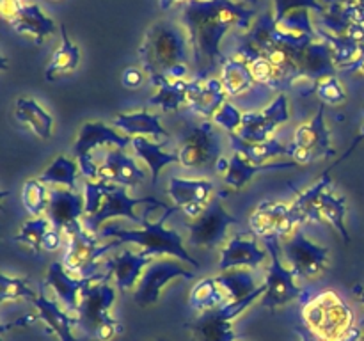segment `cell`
<instances>
[{
    "label": "cell",
    "mask_w": 364,
    "mask_h": 341,
    "mask_svg": "<svg viewBox=\"0 0 364 341\" xmlns=\"http://www.w3.org/2000/svg\"><path fill=\"white\" fill-rule=\"evenodd\" d=\"M255 11L231 0H191L185 9V25L191 32L198 73L194 82H205L217 64H224L220 39L231 27H247Z\"/></svg>",
    "instance_id": "1"
},
{
    "label": "cell",
    "mask_w": 364,
    "mask_h": 341,
    "mask_svg": "<svg viewBox=\"0 0 364 341\" xmlns=\"http://www.w3.org/2000/svg\"><path fill=\"white\" fill-rule=\"evenodd\" d=\"M139 57L151 84L162 77L183 80L188 73L187 41L181 28L173 21H159L146 32Z\"/></svg>",
    "instance_id": "2"
},
{
    "label": "cell",
    "mask_w": 364,
    "mask_h": 341,
    "mask_svg": "<svg viewBox=\"0 0 364 341\" xmlns=\"http://www.w3.org/2000/svg\"><path fill=\"white\" fill-rule=\"evenodd\" d=\"M84 199L85 215L82 219V224L89 233H96L105 220L116 219V217H124V219H130L132 222L142 226V217L135 215V206L139 205H149L166 210L171 208L169 205L155 197H130L127 187L105 183V181H87L84 185Z\"/></svg>",
    "instance_id": "3"
},
{
    "label": "cell",
    "mask_w": 364,
    "mask_h": 341,
    "mask_svg": "<svg viewBox=\"0 0 364 341\" xmlns=\"http://www.w3.org/2000/svg\"><path fill=\"white\" fill-rule=\"evenodd\" d=\"M178 210H180L178 206H171V208H167L166 213L153 224L148 222L149 210H146L144 215H142V229H124V227L121 226H109L102 231L100 237L116 238L121 244L141 245L142 256H151L153 258V256L171 254L180 258L181 261L191 263L194 269H199L201 265H199L198 259L192 258L187 252V249H185L183 238H181L174 229H166V227H164L166 220L169 219L173 213H176Z\"/></svg>",
    "instance_id": "4"
},
{
    "label": "cell",
    "mask_w": 364,
    "mask_h": 341,
    "mask_svg": "<svg viewBox=\"0 0 364 341\" xmlns=\"http://www.w3.org/2000/svg\"><path fill=\"white\" fill-rule=\"evenodd\" d=\"M302 322L323 341H343L355 323L350 305L333 290L320 291L302 305Z\"/></svg>",
    "instance_id": "5"
},
{
    "label": "cell",
    "mask_w": 364,
    "mask_h": 341,
    "mask_svg": "<svg viewBox=\"0 0 364 341\" xmlns=\"http://www.w3.org/2000/svg\"><path fill=\"white\" fill-rule=\"evenodd\" d=\"M116 301V291L107 284L105 277L95 281L84 291L80 308L77 311L78 327L85 330L87 336L96 341H110L114 336L123 332V327L114 316H110V308Z\"/></svg>",
    "instance_id": "6"
},
{
    "label": "cell",
    "mask_w": 364,
    "mask_h": 341,
    "mask_svg": "<svg viewBox=\"0 0 364 341\" xmlns=\"http://www.w3.org/2000/svg\"><path fill=\"white\" fill-rule=\"evenodd\" d=\"M213 121H203L185 131L181 139L180 163L191 169H206L226 173L230 160L223 156V144Z\"/></svg>",
    "instance_id": "7"
},
{
    "label": "cell",
    "mask_w": 364,
    "mask_h": 341,
    "mask_svg": "<svg viewBox=\"0 0 364 341\" xmlns=\"http://www.w3.org/2000/svg\"><path fill=\"white\" fill-rule=\"evenodd\" d=\"M265 247L270 256V265L269 272H267L265 279V293L262 297L263 308H269L270 313L276 311L279 305L288 304V302L295 301V298H302L306 290L295 284V274L294 270H288L287 266L281 263V249H279V238L277 237H267Z\"/></svg>",
    "instance_id": "8"
},
{
    "label": "cell",
    "mask_w": 364,
    "mask_h": 341,
    "mask_svg": "<svg viewBox=\"0 0 364 341\" xmlns=\"http://www.w3.org/2000/svg\"><path fill=\"white\" fill-rule=\"evenodd\" d=\"M290 149V156L299 166H306L315 160L336 155V149L331 144L329 128L326 124V105L323 103H320L315 117L309 123L301 124L295 130Z\"/></svg>",
    "instance_id": "9"
},
{
    "label": "cell",
    "mask_w": 364,
    "mask_h": 341,
    "mask_svg": "<svg viewBox=\"0 0 364 341\" xmlns=\"http://www.w3.org/2000/svg\"><path fill=\"white\" fill-rule=\"evenodd\" d=\"M117 245H121L119 240L102 245L98 238L92 237L85 227H82L70 234L63 265L66 266L68 272L80 274V277H95L100 274V258Z\"/></svg>",
    "instance_id": "10"
},
{
    "label": "cell",
    "mask_w": 364,
    "mask_h": 341,
    "mask_svg": "<svg viewBox=\"0 0 364 341\" xmlns=\"http://www.w3.org/2000/svg\"><path fill=\"white\" fill-rule=\"evenodd\" d=\"M223 197H226V192H219L217 195H213L205 212L194 222L188 224L192 245L208 249L217 247L226 238L228 227L238 224L237 217H233L224 208Z\"/></svg>",
    "instance_id": "11"
},
{
    "label": "cell",
    "mask_w": 364,
    "mask_h": 341,
    "mask_svg": "<svg viewBox=\"0 0 364 341\" xmlns=\"http://www.w3.org/2000/svg\"><path fill=\"white\" fill-rule=\"evenodd\" d=\"M178 277H181V279H194V272H191L181 263L173 261V259L153 261L144 270L141 281H139L137 290L134 293L135 304L141 305V308H148V305L155 304L159 301L160 293H162L164 286L169 281L178 279Z\"/></svg>",
    "instance_id": "12"
},
{
    "label": "cell",
    "mask_w": 364,
    "mask_h": 341,
    "mask_svg": "<svg viewBox=\"0 0 364 341\" xmlns=\"http://www.w3.org/2000/svg\"><path fill=\"white\" fill-rule=\"evenodd\" d=\"M283 251L288 261L291 263L295 277H304V279L318 276L326 269L331 252L329 247H323V245L309 240L302 229H299L294 238L284 244Z\"/></svg>",
    "instance_id": "13"
},
{
    "label": "cell",
    "mask_w": 364,
    "mask_h": 341,
    "mask_svg": "<svg viewBox=\"0 0 364 341\" xmlns=\"http://www.w3.org/2000/svg\"><path fill=\"white\" fill-rule=\"evenodd\" d=\"M288 119H290L288 98L284 92H279L272 105H269L262 112H244L238 135L247 142L269 141L274 130L279 124L287 123Z\"/></svg>",
    "instance_id": "14"
},
{
    "label": "cell",
    "mask_w": 364,
    "mask_h": 341,
    "mask_svg": "<svg viewBox=\"0 0 364 341\" xmlns=\"http://www.w3.org/2000/svg\"><path fill=\"white\" fill-rule=\"evenodd\" d=\"M215 185L208 180H185V178H171L167 194L174 201V206L187 213L188 217L198 219L206 206L212 201Z\"/></svg>",
    "instance_id": "15"
},
{
    "label": "cell",
    "mask_w": 364,
    "mask_h": 341,
    "mask_svg": "<svg viewBox=\"0 0 364 341\" xmlns=\"http://www.w3.org/2000/svg\"><path fill=\"white\" fill-rule=\"evenodd\" d=\"M102 277L109 279V276L102 272L95 277H71L70 272H68L66 266H64L63 263L53 261L52 265L48 266L45 284L55 291V295L64 302L68 311L77 313L78 308H80L84 291L87 290L95 281L102 279Z\"/></svg>",
    "instance_id": "16"
},
{
    "label": "cell",
    "mask_w": 364,
    "mask_h": 341,
    "mask_svg": "<svg viewBox=\"0 0 364 341\" xmlns=\"http://www.w3.org/2000/svg\"><path fill=\"white\" fill-rule=\"evenodd\" d=\"M48 219L57 231L64 229L68 234L82 229L84 224L82 219L85 215V199L73 190H57L50 192L48 202Z\"/></svg>",
    "instance_id": "17"
},
{
    "label": "cell",
    "mask_w": 364,
    "mask_h": 341,
    "mask_svg": "<svg viewBox=\"0 0 364 341\" xmlns=\"http://www.w3.org/2000/svg\"><path fill=\"white\" fill-rule=\"evenodd\" d=\"M249 227L255 233V237H284L294 229V224L288 213V205L284 202L263 201L258 208L249 217Z\"/></svg>",
    "instance_id": "18"
},
{
    "label": "cell",
    "mask_w": 364,
    "mask_h": 341,
    "mask_svg": "<svg viewBox=\"0 0 364 341\" xmlns=\"http://www.w3.org/2000/svg\"><path fill=\"white\" fill-rule=\"evenodd\" d=\"M144 180V170L135 163L132 156L124 153V149L109 151L103 162L98 166V181L123 185V187H135Z\"/></svg>",
    "instance_id": "19"
},
{
    "label": "cell",
    "mask_w": 364,
    "mask_h": 341,
    "mask_svg": "<svg viewBox=\"0 0 364 341\" xmlns=\"http://www.w3.org/2000/svg\"><path fill=\"white\" fill-rule=\"evenodd\" d=\"M155 259L151 256H142L141 252L135 254L134 251L127 249L121 254L110 256L105 263H103V269H105L107 276L116 277V286L121 293H127L128 290L139 284V277H141L142 269L149 266Z\"/></svg>",
    "instance_id": "20"
},
{
    "label": "cell",
    "mask_w": 364,
    "mask_h": 341,
    "mask_svg": "<svg viewBox=\"0 0 364 341\" xmlns=\"http://www.w3.org/2000/svg\"><path fill=\"white\" fill-rule=\"evenodd\" d=\"M100 146H112L114 149H127L132 146V139L128 135L117 134L114 128L107 126L105 123H84L80 131H78V139L73 146V155L77 158L89 155L95 148Z\"/></svg>",
    "instance_id": "21"
},
{
    "label": "cell",
    "mask_w": 364,
    "mask_h": 341,
    "mask_svg": "<svg viewBox=\"0 0 364 341\" xmlns=\"http://www.w3.org/2000/svg\"><path fill=\"white\" fill-rule=\"evenodd\" d=\"M267 258H269V251L259 249L256 238H247V233H238L237 237L228 242V245L220 252L219 269L223 272H228L235 266L256 269Z\"/></svg>",
    "instance_id": "22"
},
{
    "label": "cell",
    "mask_w": 364,
    "mask_h": 341,
    "mask_svg": "<svg viewBox=\"0 0 364 341\" xmlns=\"http://www.w3.org/2000/svg\"><path fill=\"white\" fill-rule=\"evenodd\" d=\"M331 169L320 176V180L315 185H311L309 188H306L302 194H299L295 197V201L291 205H288V213H290V220L294 226L304 222H322V215H320L318 210V201L320 195L327 190L331 183Z\"/></svg>",
    "instance_id": "23"
},
{
    "label": "cell",
    "mask_w": 364,
    "mask_h": 341,
    "mask_svg": "<svg viewBox=\"0 0 364 341\" xmlns=\"http://www.w3.org/2000/svg\"><path fill=\"white\" fill-rule=\"evenodd\" d=\"M231 322L233 320L228 318L223 309L217 308L201 313L196 320L185 323V327L194 334L196 341H237Z\"/></svg>",
    "instance_id": "24"
},
{
    "label": "cell",
    "mask_w": 364,
    "mask_h": 341,
    "mask_svg": "<svg viewBox=\"0 0 364 341\" xmlns=\"http://www.w3.org/2000/svg\"><path fill=\"white\" fill-rule=\"evenodd\" d=\"M228 92L223 82L217 78H206L205 82L192 80L191 92H188V109L199 116L212 117L219 112L220 107L226 103Z\"/></svg>",
    "instance_id": "25"
},
{
    "label": "cell",
    "mask_w": 364,
    "mask_h": 341,
    "mask_svg": "<svg viewBox=\"0 0 364 341\" xmlns=\"http://www.w3.org/2000/svg\"><path fill=\"white\" fill-rule=\"evenodd\" d=\"M34 308L38 309V316L48 325L52 332L59 336L60 341H77L73 336V327H78V318L68 315L66 311L60 309V305L55 301H50L45 297L41 286V293L32 301Z\"/></svg>",
    "instance_id": "26"
},
{
    "label": "cell",
    "mask_w": 364,
    "mask_h": 341,
    "mask_svg": "<svg viewBox=\"0 0 364 341\" xmlns=\"http://www.w3.org/2000/svg\"><path fill=\"white\" fill-rule=\"evenodd\" d=\"M299 167L297 162H281V163H263V166H256V163L249 162L244 156L233 153L228 163V170L224 173V183L228 187L235 188V190H242L256 174L267 173V170H279V169H295Z\"/></svg>",
    "instance_id": "27"
},
{
    "label": "cell",
    "mask_w": 364,
    "mask_h": 341,
    "mask_svg": "<svg viewBox=\"0 0 364 341\" xmlns=\"http://www.w3.org/2000/svg\"><path fill=\"white\" fill-rule=\"evenodd\" d=\"M224 89H226L228 96H237L245 94L255 89H265V85L258 84V80L252 75L251 67L245 60L238 59V57H228L223 64V77H220Z\"/></svg>",
    "instance_id": "28"
},
{
    "label": "cell",
    "mask_w": 364,
    "mask_h": 341,
    "mask_svg": "<svg viewBox=\"0 0 364 341\" xmlns=\"http://www.w3.org/2000/svg\"><path fill=\"white\" fill-rule=\"evenodd\" d=\"M228 139H230L231 148H233L235 153H238V155H242L245 160L256 163V166H263L267 160L274 158V156H290L291 151L290 144H283L276 139H269V141L263 142H247L238 134H228Z\"/></svg>",
    "instance_id": "29"
},
{
    "label": "cell",
    "mask_w": 364,
    "mask_h": 341,
    "mask_svg": "<svg viewBox=\"0 0 364 341\" xmlns=\"http://www.w3.org/2000/svg\"><path fill=\"white\" fill-rule=\"evenodd\" d=\"M14 117L39 139H50L53 130V117L36 102L32 96H21L14 105Z\"/></svg>",
    "instance_id": "30"
},
{
    "label": "cell",
    "mask_w": 364,
    "mask_h": 341,
    "mask_svg": "<svg viewBox=\"0 0 364 341\" xmlns=\"http://www.w3.org/2000/svg\"><path fill=\"white\" fill-rule=\"evenodd\" d=\"M9 21L16 32L34 38L36 45H41L46 36L55 32V23L50 18H46L38 6L20 7Z\"/></svg>",
    "instance_id": "31"
},
{
    "label": "cell",
    "mask_w": 364,
    "mask_h": 341,
    "mask_svg": "<svg viewBox=\"0 0 364 341\" xmlns=\"http://www.w3.org/2000/svg\"><path fill=\"white\" fill-rule=\"evenodd\" d=\"M114 126L123 130L124 134L130 137V135H153L155 139H164V141H169L171 134L166 128L160 124V116H153V114L141 110V112L134 114H117L112 119Z\"/></svg>",
    "instance_id": "32"
},
{
    "label": "cell",
    "mask_w": 364,
    "mask_h": 341,
    "mask_svg": "<svg viewBox=\"0 0 364 341\" xmlns=\"http://www.w3.org/2000/svg\"><path fill=\"white\" fill-rule=\"evenodd\" d=\"M151 85L159 87L156 94L149 98L148 105L160 107L164 112H178L180 107L188 99L192 80H169V78H159Z\"/></svg>",
    "instance_id": "33"
},
{
    "label": "cell",
    "mask_w": 364,
    "mask_h": 341,
    "mask_svg": "<svg viewBox=\"0 0 364 341\" xmlns=\"http://www.w3.org/2000/svg\"><path fill=\"white\" fill-rule=\"evenodd\" d=\"M167 142H160V144H155V142L148 141L142 135H137V137L132 139V148L135 149L139 158L144 160L149 167V173H151V183H159L160 170L166 166L174 162H180V156L178 153H166L164 151V146Z\"/></svg>",
    "instance_id": "34"
},
{
    "label": "cell",
    "mask_w": 364,
    "mask_h": 341,
    "mask_svg": "<svg viewBox=\"0 0 364 341\" xmlns=\"http://www.w3.org/2000/svg\"><path fill=\"white\" fill-rule=\"evenodd\" d=\"M60 36H63V43L55 50V53H53L52 60H50L48 67L45 71V78L48 82L57 80L63 75L73 73L77 70L78 63H80V52L73 45V41L68 38V32L64 27H60Z\"/></svg>",
    "instance_id": "35"
},
{
    "label": "cell",
    "mask_w": 364,
    "mask_h": 341,
    "mask_svg": "<svg viewBox=\"0 0 364 341\" xmlns=\"http://www.w3.org/2000/svg\"><path fill=\"white\" fill-rule=\"evenodd\" d=\"M188 302H191V308L194 311L206 313L228 304L230 297H228L226 290L217 283L215 277H206V279H201L192 288L191 301Z\"/></svg>",
    "instance_id": "36"
},
{
    "label": "cell",
    "mask_w": 364,
    "mask_h": 341,
    "mask_svg": "<svg viewBox=\"0 0 364 341\" xmlns=\"http://www.w3.org/2000/svg\"><path fill=\"white\" fill-rule=\"evenodd\" d=\"M320 215L323 220L333 224L338 233L345 240V244H350V234H348L347 226H345V217H347V197L345 195H336L333 190L327 188L318 201Z\"/></svg>",
    "instance_id": "37"
},
{
    "label": "cell",
    "mask_w": 364,
    "mask_h": 341,
    "mask_svg": "<svg viewBox=\"0 0 364 341\" xmlns=\"http://www.w3.org/2000/svg\"><path fill=\"white\" fill-rule=\"evenodd\" d=\"M78 169H80V166L73 158H68L66 155H59L39 174L38 180L41 183L64 185L68 190H75V187H77Z\"/></svg>",
    "instance_id": "38"
},
{
    "label": "cell",
    "mask_w": 364,
    "mask_h": 341,
    "mask_svg": "<svg viewBox=\"0 0 364 341\" xmlns=\"http://www.w3.org/2000/svg\"><path fill=\"white\" fill-rule=\"evenodd\" d=\"M217 283L226 290L230 302L242 301V298L249 297L255 293L259 286H256V277L252 272L247 270H235V272H224L215 277Z\"/></svg>",
    "instance_id": "39"
},
{
    "label": "cell",
    "mask_w": 364,
    "mask_h": 341,
    "mask_svg": "<svg viewBox=\"0 0 364 341\" xmlns=\"http://www.w3.org/2000/svg\"><path fill=\"white\" fill-rule=\"evenodd\" d=\"M48 220L45 217H36V219L25 220L20 227V233L16 237H13L14 244H25L36 252V254H41L43 251V240H45V234L48 233Z\"/></svg>",
    "instance_id": "40"
},
{
    "label": "cell",
    "mask_w": 364,
    "mask_h": 341,
    "mask_svg": "<svg viewBox=\"0 0 364 341\" xmlns=\"http://www.w3.org/2000/svg\"><path fill=\"white\" fill-rule=\"evenodd\" d=\"M21 202L23 208L27 210L31 215L39 217L45 210H48L50 199L46 197L45 185L39 180H27L21 188Z\"/></svg>",
    "instance_id": "41"
},
{
    "label": "cell",
    "mask_w": 364,
    "mask_h": 341,
    "mask_svg": "<svg viewBox=\"0 0 364 341\" xmlns=\"http://www.w3.org/2000/svg\"><path fill=\"white\" fill-rule=\"evenodd\" d=\"M38 297L36 291L28 286V279L21 277H9L7 274L0 276V301H16V298H25V301H34Z\"/></svg>",
    "instance_id": "42"
},
{
    "label": "cell",
    "mask_w": 364,
    "mask_h": 341,
    "mask_svg": "<svg viewBox=\"0 0 364 341\" xmlns=\"http://www.w3.org/2000/svg\"><path fill=\"white\" fill-rule=\"evenodd\" d=\"M316 96L322 99L323 105H340L347 99V92L336 75L320 80V84L316 85Z\"/></svg>",
    "instance_id": "43"
},
{
    "label": "cell",
    "mask_w": 364,
    "mask_h": 341,
    "mask_svg": "<svg viewBox=\"0 0 364 341\" xmlns=\"http://www.w3.org/2000/svg\"><path fill=\"white\" fill-rule=\"evenodd\" d=\"M242 116H244V114H242L233 103L226 102L220 107L219 112L213 116V123L223 126L224 130H228V134H235V130H240Z\"/></svg>",
    "instance_id": "44"
},
{
    "label": "cell",
    "mask_w": 364,
    "mask_h": 341,
    "mask_svg": "<svg viewBox=\"0 0 364 341\" xmlns=\"http://www.w3.org/2000/svg\"><path fill=\"white\" fill-rule=\"evenodd\" d=\"M297 7H309V9H315L316 13H323L326 11L316 0H276V21L287 16L290 11H297Z\"/></svg>",
    "instance_id": "45"
},
{
    "label": "cell",
    "mask_w": 364,
    "mask_h": 341,
    "mask_svg": "<svg viewBox=\"0 0 364 341\" xmlns=\"http://www.w3.org/2000/svg\"><path fill=\"white\" fill-rule=\"evenodd\" d=\"M142 71L137 70V67H127L123 71V77H121V82L127 89H139L142 85Z\"/></svg>",
    "instance_id": "46"
},
{
    "label": "cell",
    "mask_w": 364,
    "mask_h": 341,
    "mask_svg": "<svg viewBox=\"0 0 364 341\" xmlns=\"http://www.w3.org/2000/svg\"><path fill=\"white\" fill-rule=\"evenodd\" d=\"M63 245V240H60V234L57 229H50L48 233L45 234V240H43V249L45 251H57Z\"/></svg>",
    "instance_id": "47"
},
{
    "label": "cell",
    "mask_w": 364,
    "mask_h": 341,
    "mask_svg": "<svg viewBox=\"0 0 364 341\" xmlns=\"http://www.w3.org/2000/svg\"><path fill=\"white\" fill-rule=\"evenodd\" d=\"M294 330H295V332L299 334V337H301L302 341H323V340H320V337L316 336V334L313 332V330L309 329V327L306 325L304 322L295 323V325H294Z\"/></svg>",
    "instance_id": "48"
},
{
    "label": "cell",
    "mask_w": 364,
    "mask_h": 341,
    "mask_svg": "<svg viewBox=\"0 0 364 341\" xmlns=\"http://www.w3.org/2000/svg\"><path fill=\"white\" fill-rule=\"evenodd\" d=\"M363 141H364V123L361 124V128H359V135H358V137H355V139H354V142H352V146H350V148H348V149H347V153H345V155H343V156H341V158H340V160H338V162H336V163H334V166H338V163H341V162H343V160H345V158H347V156H350V153H352V151H354V149H355V148H358V146H359V144H361V142H363ZM334 166H333V167H334Z\"/></svg>",
    "instance_id": "49"
},
{
    "label": "cell",
    "mask_w": 364,
    "mask_h": 341,
    "mask_svg": "<svg viewBox=\"0 0 364 341\" xmlns=\"http://www.w3.org/2000/svg\"><path fill=\"white\" fill-rule=\"evenodd\" d=\"M343 71H359V73L364 75V48H363L361 55L358 57V60H354V63H352L350 66L343 67Z\"/></svg>",
    "instance_id": "50"
},
{
    "label": "cell",
    "mask_w": 364,
    "mask_h": 341,
    "mask_svg": "<svg viewBox=\"0 0 364 341\" xmlns=\"http://www.w3.org/2000/svg\"><path fill=\"white\" fill-rule=\"evenodd\" d=\"M352 291H354L355 295H358V301L361 302V304L364 305V288L359 286V284H355L354 288H352ZM364 320V318H363Z\"/></svg>",
    "instance_id": "51"
},
{
    "label": "cell",
    "mask_w": 364,
    "mask_h": 341,
    "mask_svg": "<svg viewBox=\"0 0 364 341\" xmlns=\"http://www.w3.org/2000/svg\"><path fill=\"white\" fill-rule=\"evenodd\" d=\"M359 323H361V325H364V320H361V322H359ZM363 341H364V336H363Z\"/></svg>",
    "instance_id": "52"
},
{
    "label": "cell",
    "mask_w": 364,
    "mask_h": 341,
    "mask_svg": "<svg viewBox=\"0 0 364 341\" xmlns=\"http://www.w3.org/2000/svg\"><path fill=\"white\" fill-rule=\"evenodd\" d=\"M156 341H169V340H156Z\"/></svg>",
    "instance_id": "53"
}]
</instances>
